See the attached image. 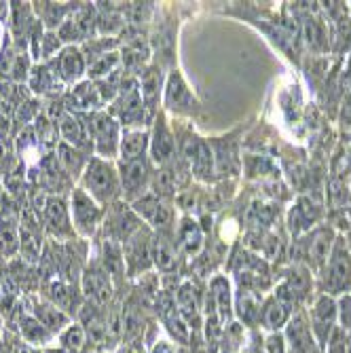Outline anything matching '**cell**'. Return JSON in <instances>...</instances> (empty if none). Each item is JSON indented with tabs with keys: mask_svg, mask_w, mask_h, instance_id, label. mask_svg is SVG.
<instances>
[{
	"mask_svg": "<svg viewBox=\"0 0 351 353\" xmlns=\"http://www.w3.org/2000/svg\"><path fill=\"white\" fill-rule=\"evenodd\" d=\"M117 168H119V178H121V195L132 203L144 197V190L150 178V168H148L146 157L136 159V161H127V163L117 161Z\"/></svg>",
	"mask_w": 351,
	"mask_h": 353,
	"instance_id": "cell-10",
	"label": "cell"
},
{
	"mask_svg": "<svg viewBox=\"0 0 351 353\" xmlns=\"http://www.w3.org/2000/svg\"><path fill=\"white\" fill-rule=\"evenodd\" d=\"M0 195H3V178H0Z\"/></svg>",
	"mask_w": 351,
	"mask_h": 353,
	"instance_id": "cell-46",
	"label": "cell"
},
{
	"mask_svg": "<svg viewBox=\"0 0 351 353\" xmlns=\"http://www.w3.org/2000/svg\"><path fill=\"white\" fill-rule=\"evenodd\" d=\"M178 239H180V245L182 250L188 254V256H195L201 245H203V233H201V227L193 220V218H184L180 229H178Z\"/></svg>",
	"mask_w": 351,
	"mask_h": 353,
	"instance_id": "cell-29",
	"label": "cell"
},
{
	"mask_svg": "<svg viewBox=\"0 0 351 353\" xmlns=\"http://www.w3.org/2000/svg\"><path fill=\"white\" fill-rule=\"evenodd\" d=\"M51 66L63 85H79L87 74V59L79 45L63 47L57 53V57L51 59Z\"/></svg>",
	"mask_w": 351,
	"mask_h": 353,
	"instance_id": "cell-12",
	"label": "cell"
},
{
	"mask_svg": "<svg viewBox=\"0 0 351 353\" xmlns=\"http://www.w3.org/2000/svg\"><path fill=\"white\" fill-rule=\"evenodd\" d=\"M13 353H43V349H37V347H30L26 343H17L15 345V351Z\"/></svg>",
	"mask_w": 351,
	"mask_h": 353,
	"instance_id": "cell-43",
	"label": "cell"
},
{
	"mask_svg": "<svg viewBox=\"0 0 351 353\" xmlns=\"http://www.w3.org/2000/svg\"><path fill=\"white\" fill-rule=\"evenodd\" d=\"M15 324H17V332H19V339L21 343L30 345V347H37V349H45V347H51L53 341H57L55 334H51L39 319L28 313L26 309H19L17 313V319H15Z\"/></svg>",
	"mask_w": 351,
	"mask_h": 353,
	"instance_id": "cell-15",
	"label": "cell"
},
{
	"mask_svg": "<svg viewBox=\"0 0 351 353\" xmlns=\"http://www.w3.org/2000/svg\"><path fill=\"white\" fill-rule=\"evenodd\" d=\"M43 220V229L49 241L57 243H70L77 241V233L72 227V218H70V203L63 195H49L41 214Z\"/></svg>",
	"mask_w": 351,
	"mask_h": 353,
	"instance_id": "cell-4",
	"label": "cell"
},
{
	"mask_svg": "<svg viewBox=\"0 0 351 353\" xmlns=\"http://www.w3.org/2000/svg\"><path fill=\"white\" fill-rule=\"evenodd\" d=\"M326 353H347V332L343 328H334L326 343Z\"/></svg>",
	"mask_w": 351,
	"mask_h": 353,
	"instance_id": "cell-41",
	"label": "cell"
},
{
	"mask_svg": "<svg viewBox=\"0 0 351 353\" xmlns=\"http://www.w3.org/2000/svg\"><path fill=\"white\" fill-rule=\"evenodd\" d=\"M32 11L45 30L57 32L59 26L72 15L74 3H32Z\"/></svg>",
	"mask_w": 351,
	"mask_h": 353,
	"instance_id": "cell-18",
	"label": "cell"
},
{
	"mask_svg": "<svg viewBox=\"0 0 351 353\" xmlns=\"http://www.w3.org/2000/svg\"><path fill=\"white\" fill-rule=\"evenodd\" d=\"M72 100H74L77 108L89 110V112H98L100 106L104 104L102 95H100V89H98V85H95V83H79V85H74Z\"/></svg>",
	"mask_w": 351,
	"mask_h": 353,
	"instance_id": "cell-28",
	"label": "cell"
},
{
	"mask_svg": "<svg viewBox=\"0 0 351 353\" xmlns=\"http://www.w3.org/2000/svg\"><path fill=\"white\" fill-rule=\"evenodd\" d=\"M178 311L180 315L184 317V322L190 324V322H195L197 319V296H195V288L190 281H184L180 285V290H178Z\"/></svg>",
	"mask_w": 351,
	"mask_h": 353,
	"instance_id": "cell-34",
	"label": "cell"
},
{
	"mask_svg": "<svg viewBox=\"0 0 351 353\" xmlns=\"http://www.w3.org/2000/svg\"><path fill=\"white\" fill-rule=\"evenodd\" d=\"M237 313L241 317V322L248 324V326H254L261 322V299L254 294L252 290H239L237 294Z\"/></svg>",
	"mask_w": 351,
	"mask_h": 353,
	"instance_id": "cell-31",
	"label": "cell"
},
{
	"mask_svg": "<svg viewBox=\"0 0 351 353\" xmlns=\"http://www.w3.org/2000/svg\"><path fill=\"white\" fill-rule=\"evenodd\" d=\"M190 161H193L195 174L199 178H208L212 170V152L205 142H195L193 144V154H190Z\"/></svg>",
	"mask_w": 351,
	"mask_h": 353,
	"instance_id": "cell-37",
	"label": "cell"
},
{
	"mask_svg": "<svg viewBox=\"0 0 351 353\" xmlns=\"http://www.w3.org/2000/svg\"><path fill=\"white\" fill-rule=\"evenodd\" d=\"M320 218V208L313 205L309 199H301L292 212H290V229L294 235L305 233L309 227H313V222Z\"/></svg>",
	"mask_w": 351,
	"mask_h": 353,
	"instance_id": "cell-26",
	"label": "cell"
},
{
	"mask_svg": "<svg viewBox=\"0 0 351 353\" xmlns=\"http://www.w3.org/2000/svg\"><path fill=\"white\" fill-rule=\"evenodd\" d=\"M324 288L326 294H351V254L343 239H337L324 265Z\"/></svg>",
	"mask_w": 351,
	"mask_h": 353,
	"instance_id": "cell-5",
	"label": "cell"
},
{
	"mask_svg": "<svg viewBox=\"0 0 351 353\" xmlns=\"http://www.w3.org/2000/svg\"><path fill=\"white\" fill-rule=\"evenodd\" d=\"M0 336H3V322H0Z\"/></svg>",
	"mask_w": 351,
	"mask_h": 353,
	"instance_id": "cell-48",
	"label": "cell"
},
{
	"mask_svg": "<svg viewBox=\"0 0 351 353\" xmlns=\"http://www.w3.org/2000/svg\"><path fill=\"white\" fill-rule=\"evenodd\" d=\"M114 281L112 277L100 267L98 261H89L81 273V292L87 303L106 309L114 296Z\"/></svg>",
	"mask_w": 351,
	"mask_h": 353,
	"instance_id": "cell-6",
	"label": "cell"
},
{
	"mask_svg": "<svg viewBox=\"0 0 351 353\" xmlns=\"http://www.w3.org/2000/svg\"><path fill=\"white\" fill-rule=\"evenodd\" d=\"M132 210L136 212L140 220H146L157 229H166L172 224V210L163 201H159V197L144 195L132 203Z\"/></svg>",
	"mask_w": 351,
	"mask_h": 353,
	"instance_id": "cell-16",
	"label": "cell"
},
{
	"mask_svg": "<svg viewBox=\"0 0 351 353\" xmlns=\"http://www.w3.org/2000/svg\"><path fill=\"white\" fill-rule=\"evenodd\" d=\"M334 243H337V237L330 227L315 229L305 239V245H303V256H305L307 265L313 269H322L330 259V252H332Z\"/></svg>",
	"mask_w": 351,
	"mask_h": 353,
	"instance_id": "cell-14",
	"label": "cell"
},
{
	"mask_svg": "<svg viewBox=\"0 0 351 353\" xmlns=\"http://www.w3.org/2000/svg\"><path fill=\"white\" fill-rule=\"evenodd\" d=\"M166 102L170 108L174 110H184L193 104V95H190L188 87L184 85L182 77L178 72H174L170 79H168V85H166Z\"/></svg>",
	"mask_w": 351,
	"mask_h": 353,
	"instance_id": "cell-27",
	"label": "cell"
},
{
	"mask_svg": "<svg viewBox=\"0 0 351 353\" xmlns=\"http://www.w3.org/2000/svg\"><path fill=\"white\" fill-rule=\"evenodd\" d=\"M7 49V26L0 23V55Z\"/></svg>",
	"mask_w": 351,
	"mask_h": 353,
	"instance_id": "cell-44",
	"label": "cell"
},
{
	"mask_svg": "<svg viewBox=\"0 0 351 353\" xmlns=\"http://www.w3.org/2000/svg\"><path fill=\"white\" fill-rule=\"evenodd\" d=\"M89 159L91 157H87V152L81 150V148H74V146H70L66 142L57 144V161H59L61 170L66 172L70 178H74V180L81 178V174H83V170H85Z\"/></svg>",
	"mask_w": 351,
	"mask_h": 353,
	"instance_id": "cell-22",
	"label": "cell"
},
{
	"mask_svg": "<svg viewBox=\"0 0 351 353\" xmlns=\"http://www.w3.org/2000/svg\"><path fill=\"white\" fill-rule=\"evenodd\" d=\"M290 322V307L279 303L275 296L261 307V324L269 330H279Z\"/></svg>",
	"mask_w": 351,
	"mask_h": 353,
	"instance_id": "cell-25",
	"label": "cell"
},
{
	"mask_svg": "<svg viewBox=\"0 0 351 353\" xmlns=\"http://www.w3.org/2000/svg\"><path fill=\"white\" fill-rule=\"evenodd\" d=\"M140 332H142L140 305L130 301V303L123 305V311H121V336L125 341H134Z\"/></svg>",
	"mask_w": 351,
	"mask_h": 353,
	"instance_id": "cell-33",
	"label": "cell"
},
{
	"mask_svg": "<svg viewBox=\"0 0 351 353\" xmlns=\"http://www.w3.org/2000/svg\"><path fill=\"white\" fill-rule=\"evenodd\" d=\"M55 343L68 353H83V349L87 347V332L81 322H72L57 334Z\"/></svg>",
	"mask_w": 351,
	"mask_h": 353,
	"instance_id": "cell-30",
	"label": "cell"
},
{
	"mask_svg": "<svg viewBox=\"0 0 351 353\" xmlns=\"http://www.w3.org/2000/svg\"><path fill=\"white\" fill-rule=\"evenodd\" d=\"M95 261H98L100 267L112 277L114 285H119L121 279L127 275V273H125V261H123V248H121V243H117V241L102 239L100 254H98V259H95Z\"/></svg>",
	"mask_w": 351,
	"mask_h": 353,
	"instance_id": "cell-19",
	"label": "cell"
},
{
	"mask_svg": "<svg viewBox=\"0 0 351 353\" xmlns=\"http://www.w3.org/2000/svg\"><path fill=\"white\" fill-rule=\"evenodd\" d=\"M123 248V261H125V273L127 277H138L152 265V237L146 229H138Z\"/></svg>",
	"mask_w": 351,
	"mask_h": 353,
	"instance_id": "cell-8",
	"label": "cell"
},
{
	"mask_svg": "<svg viewBox=\"0 0 351 353\" xmlns=\"http://www.w3.org/2000/svg\"><path fill=\"white\" fill-rule=\"evenodd\" d=\"M119 63H121V57H119L117 51L106 53V55H102V57H98V59H93V61L89 63V66H87V74H89L93 81H100L102 77H108L110 72H114Z\"/></svg>",
	"mask_w": 351,
	"mask_h": 353,
	"instance_id": "cell-36",
	"label": "cell"
},
{
	"mask_svg": "<svg viewBox=\"0 0 351 353\" xmlns=\"http://www.w3.org/2000/svg\"><path fill=\"white\" fill-rule=\"evenodd\" d=\"M337 315H339V328L351 332V294H343L337 301Z\"/></svg>",
	"mask_w": 351,
	"mask_h": 353,
	"instance_id": "cell-40",
	"label": "cell"
},
{
	"mask_svg": "<svg viewBox=\"0 0 351 353\" xmlns=\"http://www.w3.org/2000/svg\"><path fill=\"white\" fill-rule=\"evenodd\" d=\"M43 283L45 285H43L41 294L74 319V315H79V311L85 305V296L81 292V283H72V281H66L61 277H53V279H47Z\"/></svg>",
	"mask_w": 351,
	"mask_h": 353,
	"instance_id": "cell-9",
	"label": "cell"
},
{
	"mask_svg": "<svg viewBox=\"0 0 351 353\" xmlns=\"http://www.w3.org/2000/svg\"><path fill=\"white\" fill-rule=\"evenodd\" d=\"M140 227H142L140 218L136 216V212L130 205L114 201L104 208V222H102L104 239L125 243Z\"/></svg>",
	"mask_w": 351,
	"mask_h": 353,
	"instance_id": "cell-7",
	"label": "cell"
},
{
	"mask_svg": "<svg viewBox=\"0 0 351 353\" xmlns=\"http://www.w3.org/2000/svg\"><path fill=\"white\" fill-rule=\"evenodd\" d=\"M150 144V138L144 130H138V127H132V130H125L121 134V144H119V161L127 163V161H136V159H142L146 148Z\"/></svg>",
	"mask_w": 351,
	"mask_h": 353,
	"instance_id": "cell-20",
	"label": "cell"
},
{
	"mask_svg": "<svg viewBox=\"0 0 351 353\" xmlns=\"http://www.w3.org/2000/svg\"><path fill=\"white\" fill-rule=\"evenodd\" d=\"M26 311L34 315L39 322L51 332V334H59L63 328H66L68 324H72L74 319L63 313L57 305H53L51 301H47L43 294H37V292H30L28 299H26Z\"/></svg>",
	"mask_w": 351,
	"mask_h": 353,
	"instance_id": "cell-11",
	"label": "cell"
},
{
	"mask_svg": "<svg viewBox=\"0 0 351 353\" xmlns=\"http://www.w3.org/2000/svg\"><path fill=\"white\" fill-rule=\"evenodd\" d=\"M267 351L269 353H288V347H285V339L277 332H273L267 339Z\"/></svg>",
	"mask_w": 351,
	"mask_h": 353,
	"instance_id": "cell-42",
	"label": "cell"
},
{
	"mask_svg": "<svg viewBox=\"0 0 351 353\" xmlns=\"http://www.w3.org/2000/svg\"><path fill=\"white\" fill-rule=\"evenodd\" d=\"M68 203H70V218L77 237L85 241L98 237L104 222V205H100L91 195H87L81 186H74L70 190Z\"/></svg>",
	"mask_w": 351,
	"mask_h": 353,
	"instance_id": "cell-2",
	"label": "cell"
},
{
	"mask_svg": "<svg viewBox=\"0 0 351 353\" xmlns=\"http://www.w3.org/2000/svg\"><path fill=\"white\" fill-rule=\"evenodd\" d=\"M285 347L288 353H313L317 347V341L311 332V326L303 319V315H297L288 322V330H285Z\"/></svg>",
	"mask_w": 351,
	"mask_h": 353,
	"instance_id": "cell-17",
	"label": "cell"
},
{
	"mask_svg": "<svg viewBox=\"0 0 351 353\" xmlns=\"http://www.w3.org/2000/svg\"><path fill=\"white\" fill-rule=\"evenodd\" d=\"M337 322H339L337 301L330 294H322L313 303V309H311V332L322 349L326 347L330 334L334 332Z\"/></svg>",
	"mask_w": 351,
	"mask_h": 353,
	"instance_id": "cell-13",
	"label": "cell"
},
{
	"mask_svg": "<svg viewBox=\"0 0 351 353\" xmlns=\"http://www.w3.org/2000/svg\"><path fill=\"white\" fill-rule=\"evenodd\" d=\"M152 353H174V349H172V345H168V343H159V345L154 347Z\"/></svg>",
	"mask_w": 351,
	"mask_h": 353,
	"instance_id": "cell-45",
	"label": "cell"
},
{
	"mask_svg": "<svg viewBox=\"0 0 351 353\" xmlns=\"http://www.w3.org/2000/svg\"><path fill=\"white\" fill-rule=\"evenodd\" d=\"M176 248L170 239L166 237H154L152 239V265L163 271V273H170L174 267H176Z\"/></svg>",
	"mask_w": 351,
	"mask_h": 353,
	"instance_id": "cell-32",
	"label": "cell"
},
{
	"mask_svg": "<svg viewBox=\"0 0 351 353\" xmlns=\"http://www.w3.org/2000/svg\"><path fill=\"white\" fill-rule=\"evenodd\" d=\"M28 85H30L32 93H37V95H55L63 87L57 72L51 66V61L37 63V66L32 68V72H30Z\"/></svg>",
	"mask_w": 351,
	"mask_h": 353,
	"instance_id": "cell-21",
	"label": "cell"
},
{
	"mask_svg": "<svg viewBox=\"0 0 351 353\" xmlns=\"http://www.w3.org/2000/svg\"><path fill=\"white\" fill-rule=\"evenodd\" d=\"M313 353H324V351H322V347H317V349H315Z\"/></svg>",
	"mask_w": 351,
	"mask_h": 353,
	"instance_id": "cell-47",
	"label": "cell"
},
{
	"mask_svg": "<svg viewBox=\"0 0 351 353\" xmlns=\"http://www.w3.org/2000/svg\"><path fill=\"white\" fill-rule=\"evenodd\" d=\"M150 152L157 163H166L168 159L174 154V138L170 134V130L166 127V121L157 119V127H154V136L150 140Z\"/></svg>",
	"mask_w": 351,
	"mask_h": 353,
	"instance_id": "cell-24",
	"label": "cell"
},
{
	"mask_svg": "<svg viewBox=\"0 0 351 353\" xmlns=\"http://www.w3.org/2000/svg\"><path fill=\"white\" fill-rule=\"evenodd\" d=\"M41 148L43 146L39 144V138H37V134H34L32 127H28V130H23L19 134V138H17V154H19V159H21L23 163L28 161L32 154H39Z\"/></svg>",
	"mask_w": 351,
	"mask_h": 353,
	"instance_id": "cell-38",
	"label": "cell"
},
{
	"mask_svg": "<svg viewBox=\"0 0 351 353\" xmlns=\"http://www.w3.org/2000/svg\"><path fill=\"white\" fill-rule=\"evenodd\" d=\"M87 127H89V138L95 157L108 159L114 161L119 159V144H121V123L104 110L89 112L87 114Z\"/></svg>",
	"mask_w": 351,
	"mask_h": 353,
	"instance_id": "cell-3",
	"label": "cell"
},
{
	"mask_svg": "<svg viewBox=\"0 0 351 353\" xmlns=\"http://www.w3.org/2000/svg\"><path fill=\"white\" fill-rule=\"evenodd\" d=\"M142 102H146L148 104V108L152 110L154 106V102H157V98H159V79H157V74H154V70H148L144 77H142Z\"/></svg>",
	"mask_w": 351,
	"mask_h": 353,
	"instance_id": "cell-39",
	"label": "cell"
},
{
	"mask_svg": "<svg viewBox=\"0 0 351 353\" xmlns=\"http://www.w3.org/2000/svg\"><path fill=\"white\" fill-rule=\"evenodd\" d=\"M81 188L91 195L100 205H110L119 201L121 197V178H119V168L114 161L100 157H91L83 174H81Z\"/></svg>",
	"mask_w": 351,
	"mask_h": 353,
	"instance_id": "cell-1",
	"label": "cell"
},
{
	"mask_svg": "<svg viewBox=\"0 0 351 353\" xmlns=\"http://www.w3.org/2000/svg\"><path fill=\"white\" fill-rule=\"evenodd\" d=\"M210 296L214 301L216 317L220 324H225L227 319H231V288L225 277H214L210 285Z\"/></svg>",
	"mask_w": 351,
	"mask_h": 353,
	"instance_id": "cell-23",
	"label": "cell"
},
{
	"mask_svg": "<svg viewBox=\"0 0 351 353\" xmlns=\"http://www.w3.org/2000/svg\"><path fill=\"white\" fill-rule=\"evenodd\" d=\"M19 254V224L0 227V259L11 261Z\"/></svg>",
	"mask_w": 351,
	"mask_h": 353,
	"instance_id": "cell-35",
	"label": "cell"
},
{
	"mask_svg": "<svg viewBox=\"0 0 351 353\" xmlns=\"http://www.w3.org/2000/svg\"><path fill=\"white\" fill-rule=\"evenodd\" d=\"M349 216H351V208H349Z\"/></svg>",
	"mask_w": 351,
	"mask_h": 353,
	"instance_id": "cell-49",
	"label": "cell"
}]
</instances>
